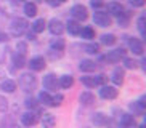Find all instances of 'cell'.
<instances>
[{
  "instance_id": "obj_1",
  "label": "cell",
  "mask_w": 146,
  "mask_h": 128,
  "mask_svg": "<svg viewBox=\"0 0 146 128\" xmlns=\"http://www.w3.org/2000/svg\"><path fill=\"white\" fill-rule=\"evenodd\" d=\"M19 86H21L26 93H32L37 88V79L34 74L31 72H24L19 75Z\"/></svg>"
},
{
  "instance_id": "obj_2",
  "label": "cell",
  "mask_w": 146,
  "mask_h": 128,
  "mask_svg": "<svg viewBox=\"0 0 146 128\" xmlns=\"http://www.w3.org/2000/svg\"><path fill=\"white\" fill-rule=\"evenodd\" d=\"M11 34L15 35V37H21L23 34H26L27 32V27H29V24H27V21L24 19V18H13V21H11Z\"/></svg>"
},
{
  "instance_id": "obj_3",
  "label": "cell",
  "mask_w": 146,
  "mask_h": 128,
  "mask_svg": "<svg viewBox=\"0 0 146 128\" xmlns=\"http://www.w3.org/2000/svg\"><path fill=\"white\" fill-rule=\"evenodd\" d=\"M93 22L100 27H108V26H111L112 19H111V15L106 11H95L93 15Z\"/></svg>"
},
{
  "instance_id": "obj_4",
  "label": "cell",
  "mask_w": 146,
  "mask_h": 128,
  "mask_svg": "<svg viewBox=\"0 0 146 128\" xmlns=\"http://www.w3.org/2000/svg\"><path fill=\"white\" fill-rule=\"evenodd\" d=\"M71 16L76 21H85L87 18H88V10L84 5H74L72 8H71Z\"/></svg>"
},
{
  "instance_id": "obj_5",
  "label": "cell",
  "mask_w": 146,
  "mask_h": 128,
  "mask_svg": "<svg viewBox=\"0 0 146 128\" xmlns=\"http://www.w3.org/2000/svg\"><path fill=\"white\" fill-rule=\"evenodd\" d=\"M43 88L47 91H56L60 88V80L56 79L55 74H47L43 77Z\"/></svg>"
},
{
  "instance_id": "obj_6",
  "label": "cell",
  "mask_w": 146,
  "mask_h": 128,
  "mask_svg": "<svg viewBox=\"0 0 146 128\" xmlns=\"http://www.w3.org/2000/svg\"><path fill=\"white\" fill-rule=\"evenodd\" d=\"M117 91L116 86H111V85H103L101 90H100V96L103 99H116L117 98Z\"/></svg>"
},
{
  "instance_id": "obj_7",
  "label": "cell",
  "mask_w": 146,
  "mask_h": 128,
  "mask_svg": "<svg viewBox=\"0 0 146 128\" xmlns=\"http://www.w3.org/2000/svg\"><path fill=\"white\" fill-rule=\"evenodd\" d=\"M27 66H29L31 71H34V72H39V71H43L45 69V59H43V56H35V58H32V59L27 63Z\"/></svg>"
},
{
  "instance_id": "obj_8",
  "label": "cell",
  "mask_w": 146,
  "mask_h": 128,
  "mask_svg": "<svg viewBox=\"0 0 146 128\" xmlns=\"http://www.w3.org/2000/svg\"><path fill=\"white\" fill-rule=\"evenodd\" d=\"M16 7H18L16 0H0V10L3 11V15H13Z\"/></svg>"
},
{
  "instance_id": "obj_9",
  "label": "cell",
  "mask_w": 146,
  "mask_h": 128,
  "mask_svg": "<svg viewBox=\"0 0 146 128\" xmlns=\"http://www.w3.org/2000/svg\"><path fill=\"white\" fill-rule=\"evenodd\" d=\"M129 47H130V50H132L133 55H137V56H141L143 51H145L143 42L140 40V38H135V37H132V38L129 40Z\"/></svg>"
},
{
  "instance_id": "obj_10",
  "label": "cell",
  "mask_w": 146,
  "mask_h": 128,
  "mask_svg": "<svg viewBox=\"0 0 146 128\" xmlns=\"http://www.w3.org/2000/svg\"><path fill=\"white\" fill-rule=\"evenodd\" d=\"M125 56V50L124 48H117V50H112V51H108V55L104 56V59L108 63H119L120 58Z\"/></svg>"
},
{
  "instance_id": "obj_11",
  "label": "cell",
  "mask_w": 146,
  "mask_h": 128,
  "mask_svg": "<svg viewBox=\"0 0 146 128\" xmlns=\"http://www.w3.org/2000/svg\"><path fill=\"white\" fill-rule=\"evenodd\" d=\"M135 127V117L132 114H120L119 128H133Z\"/></svg>"
},
{
  "instance_id": "obj_12",
  "label": "cell",
  "mask_w": 146,
  "mask_h": 128,
  "mask_svg": "<svg viewBox=\"0 0 146 128\" xmlns=\"http://www.w3.org/2000/svg\"><path fill=\"white\" fill-rule=\"evenodd\" d=\"M48 30H50L53 35H61L64 32V24H63L60 19H52V21L48 22Z\"/></svg>"
},
{
  "instance_id": "obj_13",
  "label": "cell",
  "mask_w": 146,
  "mask_h": 128,
  "mask_svg": "<svg viewBox=\"0 0 146 128\" xmlns=\"http://www.w3.org/2000/svg\"><path fill=\"white\" fill-rule=\"evenodd\" d=\"M145 101H146V98H145V96H141L140 101H135V102L130 104V109L133 111V114H137V115L145 114V109H146V102Z\"/></svg>"
},
{
  "instance_id": "obj_14",
  "label": "cell",
  "mask_w": 146,
  "mask_h": 128,
  "mask_svg": "<svg viewBox=\"0 0 146 128\" xmlns=\"http://www.w3.org/2000/svg\"><path fill=\"white\" fill-rule=\"evenodd\" d=\"M56 123V119L55 115L48 114V112H45V114H42V117H40V125H42V128H53Z\"/></svg>"
},
{
  "instance_id": "obj_15",
  "label": "cell",
  "mask_w": 146,
  "mask_h": 128,
  "mask_svg": "<svg viewBox=\"0 0 146 128\" xmlns=\"http://www.w3.org/2000/svg\"><path fill=\"white\" fill-rule=\"evenodd\" d=\"M21 123L24 125V127H34V125L37 123V115H35L34 112H24V114L21 115Z\"/></svg>"
},
{
  "instance_id": "obj_16",
  "label": "cell",
  "mask_w": 146,
  "mask_h": 128,
  "mask_svg": "<svg viewBox=\"0 0 146 128\" xmlns=\"http://www.w3.org/2000/svg\"><path fill=\"white\" fill-rule=\"evenodd\" d=\"M124 77H125V72H124V69H120V67H116L114 71H112L111 74V80L114 82V85H122L124 83Z\"/></svg>"
},
{
  "instance_id": "obj_17",
  "label": "cell",
  "mask_w": 146,
  "mask_h": 128,
  "mask_svg": "<svg viewBox=\"0 0 146 128\" xmlns=\"http://www.w3.org/2000/svg\"><path fill=\"white\" fill-rule=\"evenodd\" d=\"M64 29H68V32L71 35H80V30H82V26L79 24V21L72 19V21H68Z\"/></svg>"
},
{
  "instance_id": "obj_18",
  "label": "cell",
  "mask_w": 146,
  "mask_h": 128,
  "mask_svg": "<svg viewBox=\"0 0 146 128\" xmlns=\"http://www.w3.org/2000/svg\"><path fill=\"white\" fill-rule=\"evenodd\" d=\"M79 69H80L82 72H93L95 69H96V63L92 59H82Z\"/></svg>"
},
{
  "instance_id": "obj_19",
  "label": "cell",
  "mask_w": 146,
  "mask_h": 128,
  "mask_svg": "<svg viewBox=\"0 0 146 128\" xmlns=\"http://www.w3.org/2000/svg\"><path fill=\"white\" fill-rule=\"evenodd\" d=\"M92 122H93L96 127H104V125L108 123V115L103 114V112H96V114H93V117H92Z\"/></svg>"
},
{
  "instance_id": "obj_20",
  "label": "cell",
  "mask_w": 146,
  "mask_h": 128,
  "mask_svg": "<svg viewBox=\"0 0 146 128\" xmlns=\"http://www.w3.org/2000/svg\"><path fill=\"white\" fill-rule=\"evenodd\" d=\"M79 101H80L84 106H92L95 102V94L90 93V91H84V93H80V96H79Z\"/></svg>"
},
{
  "instance_id": "obj_21",
  "label": "cell",
  "mask_w": 146,
  "mask_h": 128,
  "mask_svg": "<svg viewBox=\"0 0 146 128\" xmlns=\"http://www.w3.org/2000/svg\"><path fill=\"white\" fill-rule=\"evenodd\" d=\"M124 11V7L117 2H111V3H108V11L109 15H114V16H119L120 13Z\"/></svg>"
},
{
  "instance_id": "obj_22",
  "label": "cell",
  "mask_w": 146,
  "mask_h": 128,
  "mask_svg": "<svg viewBox=\"0 0 146 128\" xmlns=\"http://www.w3.org/2000/svg\"><path fill=\"white\" fill-rule=\"evenodd\" d=\"M82 50L85 51V53H88V55H98L100 53V45L95 42H88L85 43L84 47H82Z\"/></svg>"
},
{
  "instance_id": "obj_23",
  "label": "cell",
  "mask_w": 146,
  "mask_h": 128,
  "mask_svg": "<svg viewBox=\"0 0 146 128\" xmlns=\"http://www.w3.org/2000/svg\"><path fill=\"white\" fill-rule=\"evenodd\" d=\"M0 88L3 90L5 93H13L15 90H16V83H15V80L5 79V80L2 82V85H0Z\"/></svg>"
},
{
  "instance_id": "obj_24",
  "label": "cell",
  "mask_w": 146,
  "mask_h": 128,
  "mask_svg": "<svg viewBox=\"0 0 146 128\" xmlns=\"http://www.w3.org/2000/svg\"><path fill=\"white\" fill-rule=\"evenodd\" d=\"M24 15H26L27 18L37 16V5L32 3V2H27V3L24 5Z\"/></svg>"
},
{
  "instance_id": "obj_25",
  "label": "cell",
  "mask_w": 146,
  "mask_h": 128,
  "mask_svg": "<svg viewBox=\"0 0 146 128\" xmlns=\"http://www.w3.org/2000/svg\"><path fill=\"white\" fill-rule=\"evenodd\" d=\"M72 85H74V77L72 75H63L60 79V86H61V88L69 90Z\"/></svg>"
},
{
  "instance_id": "obj_26",
  "label": "cell",
  "mask_w": 146,
  "mask_h": 128,
  "mask_svg": "<svg viewBox=\"0 0 146 128\" xmlns=\"http://www.w3.org/2000/svg\"><path fill=\"white\" fill-rule=\"evenodd\" d=\"M80 82L87 86V88H95V86H96V77H93V75L80 77Z\"/></svg>"
},
{
  "instance_id": "obj_27",
  "label": "cell",
  "mask_w": 146,
  "mask_h": 128,
  "mask_svg": "<svg viewBox=\"0 0 146 128\" xmlns=\"http://www.w3.org/2000/svg\"><path fill=\"white\" fill-rule=\"evenodd\" d=\"M39 101L45 106H52V101H53V96L50 94V91H40L39 93Z\"/></svg>"
},
{
  "instance_id": "obj_28",
  "label": "cell",
  "mask_w": 146,
  "mask_h": 128,
  "mask_svg": "<svg viewBox=\"0 0 146 128\" xmlns=\"http://www.w3.org/2000/svg\"><path fill=\"white\" fill-rule=\"evenodd\" d=\"M45 27H47L45 19H37V21H34V24H32V32H34V34H40V32L45 30Z\"/></svg>"
},
{
  "instance_id": "obj_29",
  "label": "cell",
  "mask_w": 146,
  "mask_h": 128,
  "mask_svg": "<svg viewBox=\"0 0 146 128\" xmlns=\"http://www.w3.org/2000/svg\"><path fill=\"white\" fill-rule=\"evenodd\" d=\"M13 66L16 69H21L26 66V59H24V55H19V53H15L13 55Z\"/></svg>"
},
{
  "instance_id": "obj_30",
  "label": "cell",
  "mask_w": 146,
  "mask_h": 128,
  "mask_svg": "<svg viewBox=\"0 0 146 128\" xmlns=\"http://www.w3.org/2000/svg\"><path fill=\"white\" fill-rule=\"evenodd\" d=\"M50 50L63 51L64 50V40L63 38H53L52 42H50Z\"/></svg>"
},
{
  "instance_id": "obj_31",
  "label": "cell",
  "mask_w": 146,
  "mask_h": 128,
  "mask_svg": "<svg viewBox=\"0 0 146 128\" xmlns=\"http://www.w3.org/2000/svg\"><path fill=\"white\" fill-rule=\"evenodd\" d=\"M117 42V38L114 34H104L101 35V43L103 45H108V47H111V45H114V43Z\"/></svg>"
},
{
  "instance_id": "obj_32",
  "label": "cell",
  "mask_w": 146,
  "mask_h": 128,
  "mask_svg": "<svg viewBox=\"0 0 146 128\" xmlns=\"http://www.w3.org/2000/svg\"><path fill=\"white\" fill-rule=\"evenodd\" d=\"M80 35H82V38H85V40H92V38H95V30L87 26V27H84V29L80 30Z\"/></svg>"
},
{
  "instance_id": "obj_33",
  "label": "cell",
  "mask_w": 146,
  "mask_h": 128,
  "mask_svg": "<svg viewBox=\"0 0 146 128\" xmlns=\"http://www.w3.org/2000/svg\"><path fill=\"white\" fill-rule=\"evenodd\" d=\"M145 21H146V19H145V16H140V18H138V22H137V24H138V30H140V35H141V37H143V38H145V37H146V29H145Z\"/></svg>"
},
{
  "instance_id": "obj_34",
  "label": "cell",
  "mask_w": 146,
  "mask_h": 128,
  "mask_svg": "<svg viewBox=\"0 0 146 128\" xmlns=\"http://www.w3.org/2000/svg\"><path fill=\"white\" fill-rule=\"evenodd\" d=\"M122 59H124V64H125V67L127 69H137L138 67V63L135 59H132V58H122Z\"/></svg>"
},
{
  "instance_id": "obj_35",
  "label": "cell",
  "mask_w": 146,
  "mask_h": 128,
  "mask_svg": "<svg viewBox=\"0 0 146 128\" xmlns=\"http://www.w3.org/2000/svg\"><path fill=\"white\" fill-rule=\"evenodd\" d=\"M117 22H119V26H127V22H129V16H127V11H122L117 16Z\"/></svg>"
},
{
  "instance_id": "obj_36",
  "label": "cell",
  "mask_w": 146,
  "mask_h": 128,
  "mask_svg": "<svg viewBox=\"0 0 146 128\" xmlns=\"http://www.w3.org/2000/svg\"><path fill=\"white\" fill-rule=\"evenodd\" d=\"M26 51H27V43L26 42H18L16 53H19V55H26Z\"/></svg>"
},
{
  "instance_id": "obj_37",
  "label": "cell",
  "mask_w": 146,
  "mask_h": 128,
  "mask_svg": "<svg viewBox=\"0 0 146 128\" xmlns=\"http://www.w3.org/2000/svg\"><path fill=\"white\" fill-rule=\"evenodd\" d=\"M63 101H64V98H63V94H55V96H53V101H52V106L53 107H56V106H61V104H63Z\"/></svg>"
},
{
  "instance_id": "obj_38",
  "label": "cell",
  "mask_w": 146,
  "mask_h": 128,
  "mask_svg": "<svg viewBox=\"0 0 146 128\" xmlns=\"http://www.w3.org/2000/svg\"><path fill=\"white\" fill-rule=\"evenodd\" d=\"M8 109V99L5 96H0V112H5Z\"/></svg>"
},
{
  "instance_id": "obj_39",
  "label": "cell",
  "mask_w": 146,
  "mask_h": 128,
  "mask_svg": "<svg viewBox=\"0 0 146 128\" xmlns=\"http://www.w3.org/2000/svg\"><path fill=\"white\" fill-rule=\"evenodd\" d=\"M26 107H29V109H35V107H37V99L32 98V96L27 98L26 99Z\"/></svg>"
},
{
  "instance_id": "obj_40",
  "label": "cell",
  "mask_w": 146,
  "mask_h": 128,
  "mask_svg": "<svg viewBox=\"0 0 146 128\" xmlns=\"http://www.w3.org/2000/svg\"><path fill=\"white\" fill-rule=\"evenodd\" d=\"M48 56H50V58H52V59H58V58H61V56H63V51L50 50V51H48Z\"/></svg>"
},
{
  "instance_id": "obj_41",
  "label": "cell",
  "mask_w": 146,
  "mask_h": 128,
  "mask_svg": "<svg viewBox=\"0 0 146 128\" xmlns=\"http://www.w3.org/2000/svg\"><path fill=\"white\" fill-rule=\"evenodd\" d=\"M106 82H108V77L104 74L96 75V85H106Z\"/></svg>"
},
{
  "instance_id": "obj_42",
  "label": "cell",
  "mask_w": 146,
  "mask_h": 128,
  "mask_svg": "<svg viewBox=\"0 0 146 128\" xmlns=\"http://www.w3.org/2000/svg\"><path fill=\"white\" fill-rule=\"evenodd\" d=\"M130 5H133V7H143L145 0H130Z\"/></svg>"
},
{
  "instance_id": "obj_43",
  "label": "cell",
  "mask_w": 146,
  "mask_h": 128,
  "mask_svg": "<svg viewBox=\"0 0 146 128\" xmlns=\"http://www.w3.org/2000/svg\"><path fill=\"white\" fill-rule=\"evenodd\" d=\"M8 40H10L8 35L3 34V32H0V42H8Z\"/></svg>"
},
{
  "instance_id": "obj_44",
  "label": "cell",
  "mask_w": 146,
  "mask_h": 128,
  "mask_svg": "<svg viewBox=\"0 0 146 128\" xmlns=\"http://www.w3.org/2000/svg\"><path fill=\"white\" fill-rule=\"evenodd\" d=\"M48 5H52V7H58L60 5V0H47Z\"/></svg>"
},
{
  "instance_id": "obj_45",
  "label": "cell",
  "mask_w": 146,
  "mask_h": 128,
  "mask_svg": "<svg viewBox=\"0 0 146 128\" xmlns=\"http://www.w3.org/2000/svg\"><path fill=\"white\" fill-rule=\"evenodd\" d=\"M27 38L29 40H35V34L34 32H27Z\"/></svg>"
},
{
  "instance_id": "obj_46",
  "label": "cell",
  "mask_w": 146,
  "mask_h": 128,
  "mask_svg": "<svg viewBox=\"0 0 146 128\" xmlns=\"http://www.w3.org/2000/svg\"><path fill=\"white\" fill-rule=\"evenodd\" d=\"M0 79H3V72L2 71H0Z\"/></svg>"
},
{
  "instance_id": "obj_47",
  "label": "cell",
  "mask_w": 146,
  "mask_h": 128,
  "mask_svg": "<svg viewBox=\"0 0 146 128\" xmlns=\"http://www.w3.org/2000/svg\"><path fill=\"white\" fill-rule=\"evenodd\" d=\"M138 128H145V125H140V127H138Z\"/></svg>"
},
{
  "instance_id": "obj_48",
  "label": "cell",
  "mask_w": 146,
  "mask_h": 128,
  "mask_svg": "<svg viewBox=\"0 0 146 128\" xmlns=\"http://www.w3.org/2000/svg\"><path fill=\"white\" fill-rule=\"evenodd\" d=\"M92 2H101V0H92Z\"/></svg>"
},
{
  "instance_id": "obj_49",
  "label": "cell",
  "mask_w": 146,
  "mask_h": 128,
  "mask_svg": "<svg viewBox=\"0 0 146 128\" xmlns=\"http://www.w3.org/2000/svg\"><path fill=\"white\" fill-rule=\"evenodd\" d=\"M61 2H66V0H60V3H61Z\"/></svg>"
},
{
  "instance_id": "obj_50",
  "label": "cell",
  "mask_w": 146,
  "mask_h": 128,
  "mask_svg": "<svg viewBox=\"0 0 146 128\" xmlns=\"http://www.w3.org/2000/svg\"><path fill=\"white\" fill-rule=\"evenodd\" d=\"M11 128H19V127H11Z\"/></svg>"
},
{
  "instance_id": "obj_51",
  "label": "cell",
  "mask_w": 146,
  "mask_h": 128,
  "mask_svg": "<svg viewBox=\"0 0 146 128\" xmlns=\"http://www.w3.org/2000/svg\"><path fill=\"white\" fill-rule=\"evenodd\" d=\"M18 2H24V0H18Z\"/></svg>"
}]
</instances>
